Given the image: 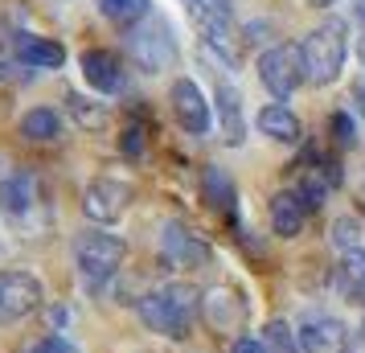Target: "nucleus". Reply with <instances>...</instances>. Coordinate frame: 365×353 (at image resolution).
I'll use <instances>...</instances> for the list:
<instances>
[{"label": "nucleus", "mask_w": 365, "mask_h": 353, "mask_svg": "<svg viewBox=\"0 0 365 353\" xmlns=\"http://www.w3.org/2000/svg\"><path fill=\"white\" fill-rule=\"evenodd\" d=\"M230 353H267V345L259 341V337H238Z\"/></svg>", "instance_id": "c85d7f7f"}, {"label": "nucleus", "mask_w": 365, "mask_h": 353, "mask_svg": "<svg viewBox=\"0 0 365 353\" xmlns=\"http://www.w3.org/2000/svg\"><path fill=\"white\" fill-rule=\"evenodd\" d=\"M29 353H74V345L62 337H41L37 345H29Z\"/></svg>", "instance_id": "bb28decb"}, {"label": "nucleus", "mask_w": 365, "mask_h": 353, "mask_svg": "<svg viewBox=\"0 0 365 353\" xmlns=\"http://www.w3.org/2000/svg\"><path fill=\"white\" fill-rule=\"evenodd\" d=\"M132 205V185H123L115 177H99L86 185V198H83V210L86 218L95 222H119Z\"/></svg>", "instance_id": "423d86ee"}, {"label": "nucleus", "mask_w": 365, "mask_h": 353, "mask_svg": "<svg viewBox=\"0 0 365 353\" xmlns=\"http://www.w3.org/2000/svg\"><path fill=\"white\" fill-rule=\"evenodd\" d=\"M83 74H86V83L95 86V91H119V62H115V53H107V50H86L83 53Z\"/></svg>", "instance_id": "f8f14e48"}, {"label": "nucleus", "mask_w": 365, "mask_h": 353, "mask_svg": "<svg viewBox=\"0 0 365 353\" xmlns=\"http://www.w3.org/2000/svg\"><path fill=\"white\" fill-rule=\"evenodd\" d=\"M197 308H201V296L189 284H165L160 292H152V296L140 300V317H144V324L152 333H165L173 341H181L193 329Z\"/></svg>", "instance_id": "f257e3e1"}, {"label": "nucleus", "mask_w": 365, "mask_h": 353, "mask_svg": "<svg viewBox=\"0 0 365 353\" xmlns=\"http://www.w3.org/2000/svg\"><path fill=\"white\" fill-rule=\"evenodd\" d=\"M21 135L25 140H53L58 135V116L50 107H34L29 116L21 119Z\"/></svg>", "instance_id": "aec40b11"}, {"label": "nucleus", "mask_w": 365, "mask_h": 353, "mask_svg": "<svg viewBox=\"0 0 365 353\" xmlns=\"http://www.w3.org/2000/svg\"><path fill=\"white\" fill-rule=\"evenodd\" d=\"M197 21H201V29H205L210 41H222L226 46V37H230V0H201Z\"/></svg>", "instance_id": "f3484780"}, {"label": "nucleus", "mask_w": 365, "mask_h": 353, "mask_svg": "<svg viewBox=\"0 0 365 353\" xmlns=\"http://www.w3.org/2000/svg\"><path fill=\"white\" fill-rule=\"evenodd\" d=\"M267 349H275V353H296V345H292V333H287V324L283 320H271L267 324V341H263Z\"/></svg>", "instance_id": "b1692460"}, {"label": "nucleus", "mask_w": 365, "mask_h": 353, "mask_svg": "<svg viewBox=\"0 0 365 353\" xmlns=\"http://www.w3.org/2000/svg\"><path fill=\"white\" fill-rule=\"evenodd\" d=\"M128 53H132L144 70H165V66H173L177 46H173V34H168L165 21L144 17V25H140L135 34H128Z\"/></svg>", "instance_id": "20e7f679"}, {"label": "nucleus", "mask_w": 365, "mask_h": 353, "mask_svg": "<svg viewBox=\"0 0 365 353\" xmlns=\"http://www.w3.org/2000/svg\"><path fill=\"white\" fill-rule=\"evenodd\" d=\"M123 255H128V247H123V238L115 235H83L78 242H74V259H78V271H83V280L91 287H99L103 280H111L119 271V263H123Z\"/></svg>", "instance_id": "7ed1b4c3"}, {"label": "nucleus", "mask_w": 365, "mask_h": 353, "mask_svg": "<svg viewBox=\"0 0 365 353\" xmlns=\"http://www.w3.org/2000/svg\"><path fill=\"white\" fill-rule=\"evenodd\" d=\"M34 177H13L9 185L0 189V198H4V205L9 210H25V205H34Z\"/></svg>", "instance_id": "4be33fe9"}, {"label": "nucleus", "mask_w": 365, "mask_h": 353, "mask_svg": "<svg viewBox=\"0 0 365 353\" xmlns=\"http://www.w3.org/2000/svg\"><path fill=\"white\" fill-rule=\"evenodd\" d=\"M361 13H365V4H361Z\"/></svg>", "instance_id": "2f4dec72"}, {"label": "nucleus", "mask_w": 365, "mask_h": 353, "mask_svg": "<svg viewBox=\"0 0 365 353\" xmlns=\"http://www.w3.org/2000/svg\"><path fill=\"white\" fill-rule=\"evenodd\" d=\"M41 304V284L29 271H0V324L29 317Z\"/></svg>", "instance_id": "39448f33"}, {"label": "nucleus", "mask_w": 365, "mask_h": 353, "mask_svg": "<svg viewBox=\"0 0 365 353\" xmlns=\"http://www.w3.org/2000/svg\"><path fill=\"white\" fill-rule=\"evenodd\" d=\"M353 99H357V111L365 116V78H357V83H353Z\"/></svg>", "instance_id": "c756f323"}, {"label": "nucleus", "mask_w": 365, "mask_h": 353, "mask_svg": "<svg viewBox=\"0 0 365 353\" xmlns=\"http://www.w3.org/2000/svg\"><path fill=\"white\" fill-rule=\"evenodd\" d=\"M299 349L304 353H349V333L336 317L299 320Z\"/></svg>", "instance_id": "6e6552de"}, {"label": "nucleus", "mask_w": 365, "mask_h": 353, "mask_svg": "<svg viewBox=\"0 0 365 353\" xmlns=\"http://www.w3.org/2000/svg\"><path fill=\"white\" fill-rule=\"evenodd\" d=\"M357 235H361V230H357V222L353 218H341L336 226H332V238H336L345 251H357Z\"/></svg>", "instance_id": "393cba45"}, {"label": "nucleus", "mask_w": 365, "mask_h": 353, "mask_svg": "<svg viewBox=\"0 0 365 353\" xmlns=\"http://www.w3.org/2000/svg\"><path fill=\"white\" fill-rule=\"evenodd\" d=\"M17 53L29 62V66H62V46H53V41H46V37H21L17 41Z\"/></svg>", "instance_id": "6ab92c4d"}, {"label": "nucleus", "mask_w": 365, "mask_h": 353, "mask_svg": "<svg viewBox=\"0 0 365 353\" xmlns=\"http://www.w3.org/2000/svg\"><path fill=\"white\" fill-rule=\"evenodd\" d=\"M173 116H177V123L185 132L205 135V128H210V103H205V95L197 91L193 78H177L173 83Z\"/></svg>", "instance_id": "1a4fd4ad"}, {"label": "nucleus", "mask_w": 365, "mask_h": 353, "mask_svg": "<svg viewBox=\"0 0 365 353\" xmlns=\"http://www.w3.org/2000/svg\"><path fill=\"white\" fill-rule=\"evenodd\" d=\"M259 78H263V86L275 95V99H287L292 91L299 86V78H304V66H299V53L287 50V46H275V50H267L263 58H259Z\"/></svg>", "instance_id": "0eeeda50"}, {"label": "nucleus", "mask_w": 365, "mask_h": 353, "mask_svg": "<svg viewBox=\"0 0 365 353\" xmlns=\"http://www.w3.org/2000/svg\"><path fill=\"white\" fill-rule=\"evenodd\" d=\"M201 308H205V320L214 324L217 333H234V329L242 324V317H247V304L238 300L230 287H210L205 300H201Z\"/></svg>", "instance_id": "9d476101"}, {"label": "nucleus", "mask_w": 365, "mask_h": 353, "mask_svg": "<svg viewBox=\"0 0 365 353\" xmlns=\"http://www.w3.org/2000/svg\"><path fill=\"white\" fill-rule=\"evenodd\" d=\"M361 58H365V37H361Z\"/></svg>", "instance_id": "7c9ffc66"}, {"label": "nucleus", "mask_w": 365, "mask_h": 353, "mask_svg": "<svg viewBox=\"0 0 365 353\" xmlns=\"http://www.w3.org/2000/svg\"><path fill=\"white\" fill-rule=\"evenodd\" d=\"M70 116L78 119L83 128H103L107 123V111H103L99 103H86L83 95H70Z\"/></svg>", "instance_id": "5701e85b"}, {"label": "nucleus", "mask_w": 365, "mask_h": 353, "mask_svg": "<svg viewBox=\"0 0 365 353\" xmlns=\"http://www.w3.org/2000/svg\"><path fill=\"white\" fill-rule=\"evenodd\" d=\"M165 259L168 263H181V267H201V263H210V247L189 235L181 222H168L165 226Z\"/></svg>", "instance_id": "9b49d317"}, {"label": "nucleus", "mask_w": 365, "mask_h": 353, "mask_svg": "<svg viewBox=\"0 0 365 353\" xmlns=\"http://www.w3.org/2000/svg\"><path fill=\"white\" fill-rule=\"evenodd\" d=\"M201 193H205V202L214 205V210H234V185L217 165L201 168Z\"/></svg>", "instance_id": "a211bd4d"}, {"label": "nucleus", "mask_w": 365, "mask_h": 353, "mask_svg": "<svg viewBox=\"0 0 365 353\" xmlns=\"http://www.w3.org/2000/svg\"><path fill=\"white\" fill-rule=\"evenodd\" d=\"M99 9L107 21H119V25H135L148 17V0H99Z\"/></svg>", "instance_id": "412c9836"}, {"label": "nucleus", "mask_w": 365, "mask_h": 353, "mask_svg": "<svg viewBox=\"0 0 365 353\" xmlns=\"http://www.w3.org/2000/svg\"><path fill=\"white\" fill-rule=\"evenodd\" d=\"M119 148L128 152V156H140V152H144V132H140V123H132V128L123 132V140H119Z\"/></svg>", "instance_id": "a878e982"}, {"label": "nucleus", "mask_w": 365, "mask_h": 353, "mask_svg": "<svg viewBox=\"0 0 365 353\" xmlns=\"http://www.w3.org/2000/svg\"><path fill=\"white\" fill-rule=\"evenodd\" d=\"M217 111H222V132H226V144H242V99L234 86H217Z\"/></svg>", "instance_id": "dca6fc26"}, {"label": "nucleus", "mask_w": 365, "mask_h": 353, "mask_svg": "<svg viewBox=\"0 0 365 353\" xmlns=\"http://www.w3.org/2000/svg\"><path fill=\"white\" fill-rule=\"evenodd\" d=\"M336 287L345 292L349 300H365V251H345L341 267H336Z\"/></svg>", "instance_id": "2eb2a0df"}, {"label": "nucleus", "mask_w": 365, "mask_h": 353, "mask_svg": "<svg viewBox=\"0 0 365 353\" xmlns=\"http://www.w3.org/2000/svg\"><path fill=\"white\" fill-rule=\"evenodd\" d=\"M332 132H336V144H353V119L336 116V119H332Z\"/></svg>", "instance_id": "cd10ccee"}, {"label": "nucleus", "mask_w": 365, "mask_h": 353, "mask_svg": "<svg viewBox=\"0 0 365 353\" xmlns=\"http://www.w3.org/2000/svg\"><path fill=\"white\" fill-rule=\"evenodd\" d=\"M259 128H263L271 140H283V144H296L299 140V119L283 107V103H271L259 111Z\"/></svg>", "instance_id": "4468645a"}, {"label": "nucleus", "mask_w": 365, "mask_h": 353, "mask_svg": "<svg viewBox=\"0 0 365 353\" xmlns=\"http://www.w3.org/2000/svg\"><path fill=\"white\" fill-rule=\"evenodd\" d=\"M299 66H304V78L316 86L332 83L341 66H345V21L341 17H329L320 29L304 37L299 46Z\"/></svg>", "instance_id": "f03ea898"}, {"label": "nucleus", "mask_w": 365, "mask_h": 353, "mask_svg": "<svg viewBox=\"0 0 365 353\" xmlns=\"http://www.w3.org/2000/svg\"><path fill=\"white\" fill-rule=\"evenodd\" d=\"M304 202H299V193H279L275 202H271V226H275V235L292 238L304 230Z\"/></svg>", "instance_id": "ddd939ff"}]
</instances>
